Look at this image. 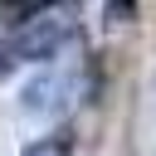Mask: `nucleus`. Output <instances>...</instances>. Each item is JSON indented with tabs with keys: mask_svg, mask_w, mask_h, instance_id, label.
Returning a JSON list of instances; mask_svg holds the SVG:
<instances>
[{
	"mask_svg": "<svg viewBox=\"0 0 156 156\" xmlns=\"http://www.w3.org/2000/svg\"><path fill=\"white\" fill-rule=\"evenodd\" d=\"M73 29H68V20H58V15H39V20H29V24H20L15 29V39L5 44V54H10V63L15 58H54L58 54V44L68 39Z\"/></svg>",
	"mask_w": 156,
	"mask_h": 156,
	"instance_id": "1",
	"label": "nucleus"
},
{
	"mask_svg": "<svg viewBox=\"0 0 156 156\" xmlns=\"http://www.w3.org/2000/svg\"><path fill=\"white\" fill-rule=\"evenodd\" d=\"M83 93H88V83L73 68H49V73H39L24 88V112H58V107L78 102Z\"/></svg>",
	"mask_w": 156,
	"mask_h": 156,
	"instance_id": "2",
	"label": "nucleus"
},
{
	"mask_svg": "<svg viewBox=\"0 0 156 156\" xmlns=\"http://www.w3.org/2000/svg\"><path fill=\"white\" fill-rule=\"evenodd\" d=\"M39 15H44V5H34V0H24V5H0V20L15 24V29L29 24V20H39Z\"/></svg>",
	"mask_w": 156,
	"mask_h": 156,
	"instance_id": "3",
	"label": "nucleus"
},
{
	"mask_svg": "<svg viewBox=\"0 0 156 156\" xmlns=\"http://www.w3.org/2000/svg\"><path fill=\"white\" fill-rule=\"evenodd\" d=\"M102 15H107V24H127V20L136 15V5H132V0H122V5L112 0V5H102Z\"/></svg>",
	"mask_w": 156,
	"mask_h": 156,
	"instance_id": "4",
	"label": "nucleus"
},
{
	"mask_svg": "<svg viewBox=\"0 0 156 156\" xmlns=\"http://www.w3.org/2000/svg\"><path fill=\"white\" fill-rule=\"evenodd\" d=\"M24 156H68V141L58 136V141H39V146H29Z\"/></svg>",
	"mask_w": 156,
	"mask_h": 156,
	"instance_id": "5",
	"label": "nucleus"
}]
</instances>
